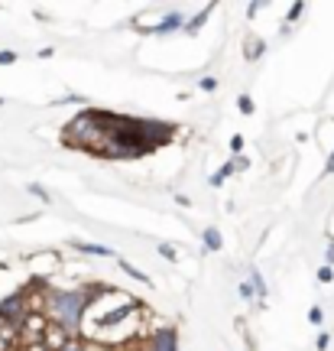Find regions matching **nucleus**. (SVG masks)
Instances as JSON below:
<instances>
[{
    "mask_svg": "<svg viewBox=\"0 0 334 351\" xmlns=\"http://www.w3.org/2000/svg\"><path fill=\"white\" fill-rule=\"evenodd\" d=\"M214 85H218L214 78H205V82H201V88H205V91H214Z\"/></svg>",
    "mask_w": 334,
    "mask_h": 351,
    "instance_id": "obj_26",
    "label": "nucleus"
},
{
    "mask_svg": "<svg viewBox=\"0 0 334 351\" xmlns=\"http://www.w3.org/2000/svg\"><path fill=\"white\" fill-rule=\"evenodd\" d=\"M231 173H234V166H231V163H224L221 169H218V173L211 176V186L218 189V186H221V182H224V179H227V176H231Z\"/></svg>",
    "mask_w": 334,
    "mask_h": 351,
    "instance_id": "obj_10",
    "label": "nucleus"
},
{
    "mask_svg": "<svg viewBox=\"0 0 334 351\" xmlns=\"http://www.w3.org/2000/svg\"><path fill=\"white\" fill-rule=\"evenodd\" d=\"M16 62V52H0V65H13Z\"/></svg>",
    "mask_w": 334,
    "mask_h": 351,
    "instance_id": "obj_22",
    "label": "nucleus"
},
{
    "mask_svg": "<svg viewBox=\"0 0 334 351\" xmlns=\"http://www.w3.org/2000/svg\"><path fill=\"white\" fill-rule=\"evenodd\" d=\"M182 23H185V20H182V13H166V16H162V23L156 26V29H153V33H172V29H182Z\"/></svg>",
    "mask_w": 334,
    "mask_h": 351,
    "instance_id": "obj_7",
    "label": "nucleus"
},
{
    "mask_svg": "<svg viewBox=\"0 0 334 351\" xmlns=\"http://www.w3.org/2000/svg\"><path fill=\"white\" fill-rule=\"evenodd\" d=\"M250 280H253V293H257V296H263V293H266V283H263V276L257 274V270H250Z\"/></svg>",
    "mask_w": 334,
    "mask_h": 351,
    "instance_id": "obj_13",
    "label": "nucleus"
},
{
    "mask_svg": "<svg viewBox=\"0 0 334 351\" xmlns=\"http://www.w3.org/2000/svg\"><path fill=\"white\" fill-rule=\"evenodd\" d=\"M263 56V43L260 39H247V59H260Z\"/></svg>",
    "mask_w": 334,
    "mask_h": 351,
    "instance_id": "obj_11",
    "label": "nucleus"
},
{
    "mask_svg": "<svg viewBox=\"0 0 334 351\" xmlns=\"http://www.w3.org/2000/svg\"><path fill=\"white\" fill-rule=\"evenodd\" d=\"M46 326H49V319L42 313H26L23 319H20V326H16V332L23 335L29 345H36L39 339H42V332H46Z\"/></svg>",
    "mask_w": 334,
    "mask_h": 351,
    "instance_id": "obj_3",
    "label": "nucleus"
},
{
    "mask_svg": "<svg viewBox=\"0 0 334 351\" xmlns=\"http://www.w3.org/2000/svg\"><path fill=\"white\" fill-rule=\"evenodd\" d=\"M231 150H234V153L244 150V137H231Z\"/></svg>",
    "mask_w": 334,
    "mask_h": 351,
    "instance_id": "obj_23",
    "label": "nucleus"
},
{
    "mask_svg": "<svg viewBox=\"0 0 334 351\" xmlns=\"http://www.w3.org/2000/svg\"><path fill=\"white\" fill-rule=\"evenodd\" d=\"M240 296H244V300H253V289H250L247 283H244V287H240Z\"/></svg>",
    "mask_w": 334,
    "mask_h": 351,
    "instance_id": "obj_25",
    "label": "nucleus"
},
{
    "mask_svg": "<svg viewBox=\"0 0 334 351\" xmlns=\"http://www.w3.org/2000/svg\"><path fill=\"white\" fill-rule=\"evenodd\" d=\"M205 247H208V251H221V247H224L218 228H208V231H205Z\"/></svg>",
    "mask_w": 334,
    "mask_h": 351,
    "instance_id": "obj_9",
    "label": "nucleus"
},
{
    "mask_svg": "<svg viewBox=\"0 0 334 351\" xmlns=\"http://www.w3.org/2000/svg\"><path fill=\"white\" fill-rule=\"evenodd\" d=\"M26 313H29V309H26V293H16V296L0 302V319H3V322L20 326V319H23Z\"/></svg>",
    "mask_w": 334,
    "mask_h": 351,
    "instance_id": "obj_5",
    "label": "nucleus"
},
{
    "mask_svg": "<svg viewBox=\"0 0 334 351\" xmlns=\"http://www.w3.org/2000/svg\"><path fill=\"white\" fill-rule=\"evenodd\" d=\"M331 263H334V244L328 247V263H324V267H331Z\"/></svg>",
    "mask_w": 334,
    "mask_h": 351,
    "instance_id": "obj_27",
    "label": "nucleus"
},
{
    "mask_svg": "<svg viewBox=\"0 0 334 351\" xmlns=\"http://www.w3.org/2000/svg\"><path fill=\"white\" fill-rule=\"evenodd\" d=\"M159 254L166 257V261H175V254H179V251H175L172 244H159Z\"/></svg>",
    "mask_w": 334,
    "mask_h": 351,
    "instance_id": "obj_17",
    "label": "nucleus"
},
{
    "mask_svg": "<svg viewBox=\"0 0 334 351\" xmlns=\"http://www.w3.org/2000/svg\"><path fill=\"white\" fill-rule=\"evenodd\" d=\"M302 13H305V3H292V7H289V20H298Z\"/></svg>",
    "mask_w": 334,
    "mask_h": 351,
    "instance_id": "obj_19",
    "label": "nucleus"
},
{
    "mask_svg": "<svg viewBox=\"0 0 334 351\" xmlns=\"http://www.w3.org/2000/svg\"><path fill=\"white\" fill-rule=\"evenodd\" d=\"M328 341H331V339H328V332H324V335H318V351L328 348Z\"/></svg>",
    "mask_w": 334,
    "mask_h": 351,
    "instance_id": "obj_24",
    "label": "nucleus"
},
{
    "mask_svg": "<svg viewBox=\"0 0 334 351\" xmlns=\"http://www.w3.org/2000/svg\"><path fill=\"white\" fill-rule=\"evenodd\" d=\"M59 351H85V345H81V339H68Z\"/></svg>",
    "mask_w": 334,
    "mask_h": 351,
    "instance_id": "obj_16",
    "label": "nucleus"
},
{
    "mask_svg": "<svg viewBox=\"0 0 334 351\" xmlns=\"http://www.w3.org/2000/svg\"><path fill=\"white\" fill-rule=\"evenodd\" d=\"M318 280H322V283H331V280H334V270H331V267H322V270H318Z\"/></svg>",
    "mask_w": 334,
    "mask_h": 351,
    "instance_id": "obj_20",
    "label": "nucleus"
},
{
    "mask_svg": "<svg viewBox=\"0 0 334 351\" xmlns=\"http://www.w3.org/2000/svg\"><path fill=\"white\" fill-rule=\"evenodd\" d=\"M104 287H85V289H46L42 293V315L62 326L72 339H78L85 313L91 309V302L101 296Z\"/></svg>",
    "mask_w": 334,
    "mask_h": 351,
    "instance_id": "obj_2",
    "label": "nucleus"
},
{
    "mask_svg": "<svg viewBox=\"0 0 334 351\" xmlns=\"http://www.w3.org/2000/svg\"><path fill=\"white\" fill-rule=\"evenodd\" d=\"M120 270H127V274L133 276V280H140V283H149V280H146V274H143V270H136L133 263H127V261H120Z\"/></svg>",
    "mask_w": 334,
    "mask_h": 351,
    "instance_id": "obj_12",
    "label": "nucleus"
},
{
    "mask_svg": "<svg viewBox=\"0 0 334 351\" xmlns=\"http://www.w3.org/2000/svg\"><path fill=\"white\" fill-rule=\"evenodd\" d=\"M309 319H311V322H315V326H322V322H324L322 306H315V309H311V313H309Z\"/></svg>",
    "mask_w": 334,
    "mask_h": 351,
    "instance_id": "obj_18",
    "label": "nucleus"
},
{
    "mask_svg": "<svg viewBox=\"0 0 334 351\" xmlns=\"http://www.w3.org/2000/svg\"><path fill=\"white\" fill-rule=\"evenodd\" d=\"M75 251L81 254H94V257H111V247H104V244H85V241H72Z\"/></svg>",
    "mask_w": 334,
    "mask_h": 351,
    "instance_id": "obj_8",
    "label": "nucleus"
},
{
    "mask_svg": "<svg viewBox=\"0 0 334 351\" xmlns=\"http://www.w3.org/2000/svg\"><path fill=\"white\" fill-rule=\"evenodd\" d=\"M143 351H179V335L175 328H159L143 341Z\"/></svg>",
    "mask_w": 334,
    "mask_h": 351,
    "instance_id": "obj_4",
    "label": "nucleus"
},
{
    "mask_svg": "<svg viewBox=\"0 0 334 351\" xmlns=\"http://www.w3.org/2000/svg\"><path fill=\"white\" fill-rule=\"evenodd\" d=\"M237 108H240V114H253V101H250V95H240V98H237Z\"/></svg>",
    "mask_w": 334,
    "mask_h": 351,
    "instance_id": "obj_15",
    "label": "nucleus"
},
{
    "mask_svg": "<svg viewBox=\"0 0 334 351\" xmlns=\"http://www.w3.org/2000/svg\"><path fill=\"white\" fill-rule=\"evenodd\" d=\"M68 339H72V335H68V332H65L62 326L49 322V326H46V332H42V339H39V345H42L46 351H59Z\"/></svg>",
    "mask_w": 334,
    "mask_h": 351,
    "instance_id": "obj_6",
    "label": "nucleus"
},
{
    "mask_svg": "<svg viewBox=\"0 0 334 351\" xmlns=\"http://www.w3.org/2000/svg\"><path fill=\"white\" fill-rule=\"evenodd\" d=\"M101 124L98 156L111 160H136L146 153L166 147L175 137V124L166 121H143V117H124L114 111H94Z\"/></svg>",
    "mask_w": 334,
    "mask_h": 351,
    "instance_id": "obj_1",
    "label": "nucleus"
},
{
    "mask_svg": "<svg viewBox=\"0 0 334 351\" xmlns=\"http://www.w3.org/2000/svg\"><path fill=\"white\" fill-rule=\"evenodd\" d=\"M328 173H334V153H331V160H328Z\"/></svg>",
    "mask_w": 334,
    "mask_h": 351,
    "instance_id": "obj_28",
    "label": "nucleus"
},
{
    "mask_svg": "<svg viewBox=\"0 0 334 351\" xmlns=\"http://www.w3.org/2000/svg\"><path fill=\"white\" fill-rule=\"evenodd\" d=\"M211 10H214V7H208V10L201 13V16H195V20H192V23L185 26L188 33H198V29H201V23H205V20H208V13H211Z\"/></svg>",
    "mask_w": 334,
    "mask_h": 351,
    "instance_id": "obj_14",
    "label": "nucleus"
},
{
    "mask_svg": "<svg viewBox=\"0 0 334 351\" xmlns=\"http://www.w3.org/2000/svg\"><path fill=\"white\" fill-rule=\"evenodd\" d=\"M29 192H33V195H36V199L49 202V192H46V189H42V186H29Z\"/></svg>",
    "mask_w": 334,
    "mask_h": 351,
    "instance_id": "obj_21",
    "label": "nucleus"
}]
</instances>
